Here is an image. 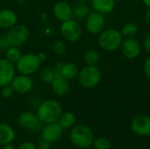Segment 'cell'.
<instances>
[{"mask_svg":"<svg viewBox=\"0 0 150 149\" xmlns=\"http://www.w3.org/2000/svg\"><path fill=\"white\" fill-rule=\"evenodd\" d=\"M62 134L63 128L58 124V122L46 124L41 130V138L51 144L58 141Z\"/></svg>","mask_w":150,"mask_h":149,"instance_id":"14","label":"cell"},{"mask_svg":"<svg viewBox=\"0 0 150 149\" xmlns=\"http://www.w3.org/2000/svg\"><path fill=\"white\" fill-rule=\"evenodd\" d=\"M53 14L61 22L73 18V6L66 1H58L53 6Z\"/></svg>","mask_w":150,"mask_h":149,"instance_id":"16","label":"cell"},{"mask_svg":"<svg viewBox=\"0 0 150 149\" xmlns=\"http://www.w3.org/2000/svg\"><path fill=\"white\" fill-rule=\"evenodd\" d=\"M37 148L38 149H52V147H51V143H49L48 141H45V140H41L38 146H37Z\"/></svg>","mask_w":150,"mask_h":149,"instance_id":"33","label":"cell"},{"mask_svg":"<svg viewBox=\"0 0 150 149\" xmlns=\"http://www.w3.org/2000/svg\"><path fill=\"white\" fill-rule=\"evenodd\" d=\"M0 93H1V97L4 98H11L14 95L15 91L12 86L11 84H8L0 88Z\"/></svg>","mask_w":150,"mask_h":149,"instance_id":"29","label":"cell"},{"mask_svg":"<svg viewBox=\"0 0 150 149\" xmlns=\"http://www.w3.org/2000/svg\"><path fill=\"white\" fill-rule=\"evenodd\" d=\"M76 78L81 87L84 89H92L97 87L101 82L102 74L97 65H85L79 70Z\"/></svg>","mask_w":150,"mask_h":149,"instance_id":"4","label":"cell"},{"mask_svg":"<svg viewBox=\"0 0 150 149\" xmlns=\"http://www.w3.org/2000/svg\"><path fill=\"white\" fill-rule=\"evenodd\" d=\"M105 26V16L99 12L92 11L85 18V29L93 35H98Z\"/></svg>","mask_w":150,"mask_h":149,"instance_id":"8","label":"cell"},{"mask_svg":"<svg viewBox=\"0 0 150 149\" xmlns=\"http://www.w3.org/2000/svg\"><path fill=\"white\" fill-rule=\"evenodd\" d=\"M53 51L57 55H63L67 51V46L62 40H56L53 43Z\"/></svg>","mask_w":150,"mask_h":149,"instance_id":"28","label":"cell"},{"mask_svg":"<svg viewBox=\"0 0 150 149\" xmlns=\"http://www.w3.org/2000/svg\"><path fill=\"white\" fill-rule=\"evenodd\" d=\"M40 79L45 83H51L55 77L54 69L52 68H43L40 70Z\"/></svg>","mask_w":150,"mask_h":149,"instance_id":"26","label":"cell"},{"mask_svg":"<svg viewBox=\"0 0 150 149\" xmlns=\"http://www.w3.org/2000/svg\"><path fill=\"white\" fill-rule=\"evenodd\" d=\"M63 112L62 105L54 99L42 101L37 107L36 114L41 124L57 122L61 114Z\"/></svg>","mask_w":150,"mask_h":149,"instance_id":"1","label":"cell"},{"mask_svg":"<svg viewBox=\"0 0 150 149\" xmlns=\"http://www.w3.org/2000/svg\"><path fill=\"white\" fill-rule=\"evenodd\" d=\"M2 41H3V36L0 35V49H1V47H2Z\"/></svg>","mask_w":150,"mask_h":149,"instance_id":"39","label":"cell"},{"mask_svg":"<svg viewBox=\"0 0 150 149\" xmlns=\"http://www.w3.org/2000/svg\"><path fill=\"white\" fill-rule=\"evenodd\" d=\"M18 15L13 10L9 8L0 10V28L8 30L18 24Z\"/></svg>","mask_w":150,"mask_h":149,"instance_id":"17","label":"cell"},{"mask_svg":"<svg viewBox=\"0 0 150 149\" xmlns=\"http://www.w3.org/2000/svg\"><path fill=\"white\" fill-rule=\"evenodd\" d=\"M54 69L55 72V76H62L63 78L69 81L76 79L80 70L78 66L73 61H60L56 64Z\"/></svg>","mask_w":150,"mask_h":149,"instance_id":"11","label":"cell"},{"mask_svg":"<svg viewBox=\"0 0 150 149\" xmlns=\"http://www.w3.org/2000/svg\"><path fill=\"white\" fill-rule=\"evenodd\" d=\"M0 96H1V93H0Z\"/></svg>","mask_w":150,"mask_h":149,"instance_id":"42","label":"cell"},{"mask_svg":"<svg viewBox=\"0 0 150 149\" xmlns=\"http://www.w3.org/2000/svg\"><path fill=\"white\" fill-rule=\"evenodd\" d=\"M144 20L146 22V24L148 25V26L150 27V9H148L147 11L145 12L144 15Z\"/></svg>","mask_w":150,"mask_h":149,"instance_id":"34","label":"cell"},{"mask_svg":"<svg viewBox=\"0 0 150 149\" xmlns=\"http://www.w3.org/2000/svg\"><path fill=\"white\" fill-rule=\"evenodd\" d=\"M142 2L148 9H150V0H142Z\"/></svg>","mask_w":150,"mask_h":149,"instance_id":"37","label":"cell"},{"mask_svg":"<svg viewBox=\"0 0 150 149\" xmlns=\"http://www.w3.org/2000/svg\"><path fill=\"white\" fill-rule=\"evenodd\" d=\"M115 1H120V0H115Z\"/></svg>","mask_w":150,"mask_h":149,"instance_id":"41","label":"cell"},{"mask_svg":"<svg viewBox=\"0 0 150 149\" xmlns=\"http://www.w3.org/2000/svg\"><path fill=\"white\" fill-rule=\"evenodd\" d=\"M69 138L71 143L79 149H85L91 147L95 139L92 130L83 124L75 125L71 128Z\"/></svg>","mask_w":150,"mask_h":149,"instance_id":"3","label":"cell"},{"mask_svg":"<svg viewBox=\"0 0 150 149\" xmlns=\"http://www.w3.org/2000/svg\"><path fill=\"white\" fill-rule=\"evenodd\" d=\"M90 12H91L90 7L85 3L77 2V4H76L73 6V18H77V19L85 18L89 15Z\"/></svg>","mask_w":150,"mask_h":149,"instance_id":"22","label":"cell"},{"mask_svg":"<svg viewBox=\"0 0 150 149\" xmlns=\"http://www.w3.org/2000/svg\"><path fill=\"white\" fill-rule=\"evenodd\" d=\"M131 129L134 133L139 136L150 135V116L147 114H139L135 116L131 123Z\"/></svg>","mask_w":150,"mask_h":149,"instance_id":"10","label":"cell"},{"mask_svg":"<svg viewBox=\"0 0 150 149\" xmlns=\"http://www.w3.org/2000/svg\"><path fill=\"white\" fill-rule=\"evenodd\" d=\"M41 61L37 54H22L20 59L16 62V70L22 75L32 76L40 70Z\"/></svg>","mask_w":150,"mask_h":149,"instance_id":"5","label":"cell"},{"mask_svg":"<svg viewBox=\"0 0 150 149\" xmlns=\"http://www.w3.org/2000/svg\"><path fill=\"white\" fill-rule=\"evenodd\" d=\"M60 32L65 41L75 43L81 39L83 28L79 22L74 18H70L62 22L60 25Z\"/></svg>","mask_w":150,"mask_h":149,"instance_id":"6","label":"cell"},{"mask_svg":"<svg viewBox=\"0 0 150 149\" xmlns=\"http://www.w3.org/2000/svg\"><path fill=\"white\" fill-rule=\"evenodd\" d=\"M142 47L147 53L150 54V32L144 37L143 42H142Z\"/></svg>","mask_w":150,"mask_h":149,"instance_id":"32","label":"cell"},{"mask_svg":"<svg viewBox=\"0 0 150 149\" xmlns=\"http://www.w3.org/2000/svg\"><path fill=\"white\" fill-rule=\"evenodd\" d=\"M120 49L127 59L134 60L142 53V45L135 38H125Z\"/></svg>","mask_w":150,"mask_h":149,"instance_id":"9","label":"cell"},{"mask_svg":"<svg viewBox=\"0 0 150 149\" xmlns=\"http://www.w3.org/2000/svg\"><path fill=\"white\" fill-rule=\"evenodd\" d=\"M2 149H17L13 145H11V144H7V145H4V146H3V148Z\"/></svg>","mask_w":150,"mask_h":149,"instance_id":"36","label":"cell"},{"mask_svg":"<svg viewBox=\"0 0 150 149\" xmlns=\"http://www.w3.org/2000/svg\"><path fill=\"white\" fill-rule=\"evenodd\" d=\"M30 31L25 25H15L11 28L8 29L5 37L11 46L22 47L25 45L29 38Z\"/></svg>","mask_w":150,"mask_h":149,"instance_id":"7","label":"cell"},{"mask_svg":"<svg viewBox=\"0 0 150 149\" xmlns=\"http://www.w3.org/2000/svg\"><path fill=\"white\" fill-rule=\"evenodd\" d=\"M16 72L15 64L9 61L5 57L0 58V88L11 84Z\"/></svg>","mask_w":150,"mask_h":149,"instance_id":"12","label":"cell"},{"mask_svg":"<svg viewBox=\"0 0 150 149\" xmlns=\"http://www.w3.org/2000/svg\"><path fill=\"white\" fill-rule=\"evenodd\" d=\"M37 54H38V56H39L40 60L41 61V62H43V61L47 59V54H46L44 52H40V53Z\"/></svg>","mask_w":150,"mask_h":149,"instance_id":"35","label":"cell"},{"mask_svg":"<svg viewBox=\"0 0 150 149\" xmlns=\"http://www.w3.org/2000/svg\"><path fill=\"white\" fill-rule=\"evenodd\" d=\"M18 124L20 127L29 131H37L40 126V121L36 113L23 112L18 117Z\"/></svg>","mask_w":150,"mask_h":149,"instance_id":"13","label":"cell"},{"mask_svg":"<svg viewBox=\"0 0 150 149\" xmlns=\"http://www.w3.org/2000/svg\"><path fill=\"white\" fill-rule=\"evenodd\" d=\"M91 147L94 149H111L112 144L106 137H98L94 139Z\"/></svg>","mask_w":150,"mask_h":149,"instance_id":"27","label":"cell"},{"mask_svg":"<svg viewBox=\"0 0 150 149\" xmlns=\"http://www.w3.org/2000/svg\"><path fill=\"white\" fill-rule=\"evenodd\" d=\"M50 84L52 91L58 97H63L70 90L69 81L63 78L62 76H55L54 79Z\"/></svg>","mask_w":150,"mask_h":149,"instance_id":"18","label":"cell"},{"mask_svg":"<svg viewBox=\"0 0 150 149\" xmlns=\"http://www.w3.org/2000/svg\"><path fill=\"white\" fill-rule=\"evenodd\" d=\"M124 40V37L120 30L115 28L104 29L99 34L98 42L104 51L115 52L120 48V46Z\"/></svg>","mask_w":150,"mask_h":149,"instance_id":"2","label":"cell"},{"mask_svg":"<svg viewBox=\"0 0 150 149\" xmlns=\"http://www.w3.org/2000/svg\"><path fill=\"white\" fill-rule=\"evenodd\" d=\"M22 52L18 47H14V46H10L6 50H5V58L12 62L13 64H16V62L20 59L22 56Z\"/></svg>","mask_w":150,"mask_h":149,"instance_id":"25","label":"cell"},{"mask_svg":"<svg viewBox=\"0 0 150 149\" xmlns=\"http://www.w3.org/2000/svg\"><path fill=\"white\" fill-rule=\"evenodd\" d=\"M120 32L124 38H135L139 32V27L135 23L128 22L122 26Z\"/></svg>","mask_w":150,"mask_h":149,"instance_id":"24","label":"cell"},{"mask_svg":"<svg viewBox=\"0 0 150 149\" xmlns=\"http://www.w3.org/2000/svg\"><path fill=\"white\" fill-rule=\"evenodd\" d=\"M143 72L145 76L150 79V55L146 58L143 62Z\"/></svg>","mask_w":150,"mask_h":149,"instance_id":"30","label":"cell"},{"mask_svg":"<svg viewBox=\"0 0 150 149\" xmlns=\"http://www.w3.org/2000/svg\"><path fill=\"white\" fill-rule=\"evenodd\" d=\"M85 149H94L92 147H90V148H85Z\"/></svg>","mask_w":150,"mask_h":149,"instance_id":"40","label":"cell"},{"mask_svg":"<svg viewBox=\"0 0 150 149\" xmlns=\"http://www.w3.org/2000/svg\"><path fill=\"white\" fill-rule=\"evenodd\" d=\"M15 130L8 124H0V145L4 146L11 144L15 140Z\"/></svg>","mask_w":150,"mask_h":149,"instance_id":"20","label":"cell"},{"mask_svg":"<svg viewBox=\"0 0 150 149\" xmlns=\"http://www.w3.org/2000/svg\"><path fill=\"white\" fill-rule=\"evenodd\" d=\"M93 10L103 15L111 13L115 8V0H91Z\"/></svg>","mask_w":150,"mask_h":149,"instance_id":"19","label":"cell"},{"mask_svg":"<svg viewBox=\"0 0 150 149\" xmlns=\"http://www.w3.org/2000/svg\"><path fill=\"white\" fill-rule=\"evenodd\" d=\"M11 85L12 86L15 93L18 94H27L33 90V81L30 76L26 75H16L12 79Z\"/></svg>","mask_w":150,"mask_h":149,"instance_id":"15","label":"cell"},{"mask_svg":"<svg viewBox=\"0 0 150 149\" xmlns=\"http://www.w3.org/2000/svg\"><path fill=\"white\" fill-rule=\"evenodd\" d=\"M91 0H77V2H80V3H85V4H87V3H89V2H91Z\"/></svg>","mask_w":150,"mask_h":149,"instance_id":"38","label":"cell"},{"mask_svg":"<svg viewBox=\"0 0 150 149\" xmlns=\"http://www.w3.org/2000/svg\"><path fill=\"white\" fill-rule=\"evenodd\" d=\"M83 58L85 65L96 66L100 61V54L96 49L91 48L85 51Z\"/></svg>","mask_w":150,"mask_h":149,"instance_id":"23","label":"cell"},{"mask_svg":"<svg viewBox=\"0 0 150 149\" xmlns=\"http://www.w3.org/2000/svg\"><path fill=\"white\" fill-rule=\"evenodd\" d=\"M18 149H38L37 148V146L31 142V141H24V142H21L18 146Z\"/></svg>","mask_w":150,"mask_h":149,"instance_id":"31","label":"cell"},{"mask_svg":"<svg viewBox=\"0 0 150 149\" xmlns=\"http://www.w3.org/2000/svg\"><path fill=\"white\" fill-rule=\"evenodd\" d=\"M76 119L75 114L70 112H62L57 120L58 124L63 128V130L72 128L76 125Z\"/></svg>","mask_w":150,"mask_h":149,"instance_id":"21","label":"cell"}]
</instances>
